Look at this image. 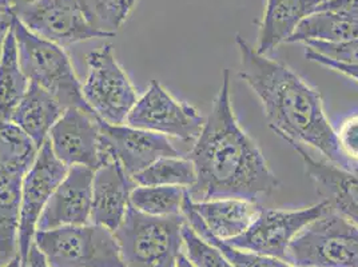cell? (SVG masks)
<instances>
[{
    "mask_svg": "<svg viewBox=\"0 0 358 267\" xmlns=\"http://www.w3.org/2000/svg\"><path fill=\"white\" fill-rule=\"evenodd\" d=\"M182 214L186 218L187 223L193 227L195 233L201 238H203L210 245L215 246L220 252L224 254V257L230 261V264L234 267H293L285 261L270 258V257H264L259 254H254L250 252H243L236 249L230 245H227L224 240L220 238L214 237L206 227V224L201 219V217L196 214L192 199L189 196V193H186L183 206H182Z\"/></svg>",
    "mask_w": 358,
    "mask_h": 267,
    "instance_id": "cb8c5ba5",
    "label": "cell"
},
{
    "mask_svg": "<svg viewBox=\"0 0 358 267\" xmlns=\"http://www.w3.org/2000/svg\"><path fill=\"white\" fill-rule=\"evenodd\" d=\"M11 14L32 34L60 47L107 38L91 27L78 0H34Z\"/></svg>",
    "mask_w": 358,
    "mask_h": 267,
    "instance_id": "8fae6325",
    "label": "cell"
},
{
    "mask_svg": "<svg viewBox=\"0 0 358 267\" xmlns=\"http://www.w3.org/2000/svg\"><path fill=\"white\" fill-rule=\"evenodd\" d=\"M205 120L192 104L176 99L164 86L152 80L127 117V126L151 133L195 142Z\"/></svg>",
    "mask_w": 358,
    "mask_h": 267,
    "instance_id": "9c48e42d",
    "label": "cell"
},
{
    "mask_svg": "<svg viewBox=\"0 0 358 267\" xmlns=\"http://www.w3.org/2000/svg\"><path fill=\"white\" fill-rule=\"evenodd\" d=\"M306 48L315 54L325 57L337 63L358 66V38L345 41L340 43H324V42H305Z\"/></svg>",
    "mask_w": 358,
    "mask_h": 267,
    "instance_id": "f1b7e54d",
    "label": "cell"
},
{
    "mask_svg": "<svg viewBox=\"0 0 358 267\" xmlns=\"http://www.w3.org/2000/svg\"><path fill=\"white\" fill-rule=\"evenodd\" d=\"M34 243L51 267H126L114 233L95 223L36 231Z\"/></svg>",
    "mask_w": 358,
    "mask_h": 267,
    "instance_id": "5b68a950",
    "label": "cell"
},
{
    "mask_svg": "<svg viewBox=\"0 0 358 267\" xmlns=\"http://www.w3.org/2000/svg\"><path fill=\"white\" fill-rule=\"evenodd\" d=\"M13 17H14V15L11 14L10 10L0 6V58H1V52H3L4 41L7 38V34L11 29V26H13Z\"/></svg>",
    "mask_w": 358,
    "mask_h": 267,
    "instance_id": "d6a6232c",
    "label": "cell"
},
{
    "mask_svg": "<svg viewBox=\"0 0 358 267\" xmlns=\"http://www.w3.org/2000/svg\"><path fill=\"white\" fill-rule=\"evenodd\" d=\"M293 149L329 208L358 226V168L345 170L329 161L315 159L303 146L296 145Z\"/></svg>",
    "mask_w": 358,
    "mask_h": 267,
    "instance_id": "9a60e30c",
    "label": "cell"
},
{
    "mask_svg": "<svg viewBox=\"0 0 358 267\" xmlns=\"http://www.w3.org/2000/svg\"><path fill=\"white\" fill-rule=\"evenodd\" d=\"M183 254L194 267H234L215 246L199 237L187 223L182 227Z\"/></svg>",
    "mask_w": 358,
    "mask_h": 267,
    "instance_id": "83f0119b",
    "label": "cell"
},
{
    "mask_svg": "<svg viewBox=\"0 0 358 267\" xmlns=\"http://www.w3.org/2000/svg\"><path fill=\"white\" fill-rule=\"evenodd\" d=\"M183 214L152 217L127 208L123 222L114 233L126 267H176L183 252Z\"/></svg>",
    "mask_w": 358,
    "mask_h": 267,
    "instance_id": "3957f363",
    "label": "cell"
},
{
    "mask_svg": "<svg viewBox=\"0 0 358 267\" xmlns=\"http://www.w3.org/2000/svg\"><path fill=\"white\" fill-rule=\"evenodd\" d=\"M136 186H173L190 189L196 180L195 167L189 158H162L135 174Z\"/></svg>",
    "mask_w": 358,
    "mask_h": 267,
    "instance_id": "d4e9b609",
    "label": "cell"
},
{
    "mask_svg": "<svg viewBox=\"0 0 358 267\" xmlns=\"http://www.w3.org/2000/svg\"><path fill=\"white\" fill-rule=\"evenodd\" d=\"M236 43L241 54L239 76L259 98L268 127L292 146L312 147L329 162L355 170L340 151L320 92L289 67L258 54L241 35Z\"/></svg>",
    "mask_w": 358,
    "mask_h": 267,
    "instance_id": "7a4b0ae2",
    "label": "cell"
},
{
    "mask_svg": "<svg viewBox=\"0 0 358 267\" xmlns=\"http://www.w3.org/2000/svg\"><path fill=\"white\" fill-rule=\"evenodd\" d=\"M187 189L173 186H136L130 205L148 215L170 217L182 214Z\"/></svg>",
    "mask_w": 358,
    "mask_h": 267,
    "instance_id": "484cf974",
    "label": "cell"
},
{
    "mask_svg": "<svg viewBox=\"0 0 358 267\" xmlns=\"http://www.w3.org/2000/svg\"><path fill=\"white\" fill-rule=\"evenodd\" d=\"M99 118L79 108H66L48 134L57 158L69 167L96 170L103 164Z\"/></svg>",
    "mask_w": 358,
    "mask_h": 267,
    "instance_id": "4fadbf2b",
    "label": "cell"
},
{
    "mask_svg": "<svg viewBox=\"0 0 358 267\" xmlns=\"http://www.w3.org/2000/svg\"><path fill=\"white\" fill-rule=\"evenodd\" d=\"M78 3L91 27L110 38L127 20L138 0H78Z\"/></svg>",
    "mask_w": 358,
    "mask_h": 267,
    "instance_id": "4316f807",
    "label": "cell"
},
{
    "mask_svg": "<svg viewBox=\"0 0 358 267\" xmlns=\"http://www.w3.org/2000/svg\"><path fill=\"white\" fill-rule=\"evenodd\" d=\"M24 175L0 166V259L10 261L17 254L22 186Z\"/></svg>",
    "mask_w": 358,
    "mask_h": 267,
    "instance_id": "ffe728a7",
    "label": "cell"
},
{
    "mask_svg": "<svg viewBox=\"0 0 358 267\" xmlns=\"http://www.w3.org/2000/svg\"><path fill=\"white\" fill-rule=\"evenodd\" d=\"M98 122L103 164L115 159L131 178L158 159L182 157L164 135L127 124H110L102 119Z\"/></svg>",
    "mask_w": 358,
    "mask_h": 267,
    "instance_id": "7c38bea8",
    "label": "cell"
},
{
    "mask_svg": "<svg viewBox=\"0 0 358 267\" xmlns=\"http://www.w3.org/2000/svg\"><path fill=\"white\" fill-rule=\"evenodd\" d=\"M328 210L325 201L301 210L261 208L250 227L226 243L243 252L285 261L293 239Z\"/></svg>",
    "mask_w": 358,
    "mask_h": 267,
    "instance_id": "ba28073f",
    "label": "cell"
},
{
    "mask_svg": "<svg viewBox=\"0 0 358 267\" xmlns=\"http://www.w3.org/2000/svg\"><path fill=\"white\" fill-rule=\"evenodd\" d=\"M187 158L196 174L194 185L187 190L194 203L224 198L258 202L278 189L280 182L262 151L234 115L229 70H224L213 108Z\"/></svg>",
    "mask_w": 358,
    "mask_h": 267,
    "instance_id": "6da1fadb",
    "label": "cell"
},
{
    "mask_svg": "<svg viewBox=\"0 0 358 267\" xmlns=\"http://www.w3.org/2000/svg\"><path fill=\"white\" fill-rule=\"evenodd\" d=\"M358 38V20L330 11H315L299 23L287 43H340Z\"/></svg>",
    "mask_w": 358,
    "mask_h": 267,
    "instance_id": "44dd1931",
    "label": "cell"
},
{
    "mask_svg": "<svg viewBox=\"0 0 358 267\" xmlns=\"http://www.w3.org/2000/svg\"><path fill=\"white\" fill-rule=\"evenodd\" d=\"M321 0H266L255 51L261 55L287 43L299 23L315 13Z\"/></svg>",
    "mask_w": 358,
    "mask_h": 267,
    "instance_id": "e0dca14e",
    "label": "cell"
},
{
    "mask_svg": "<svg viewBox=\"0 0 358 267\" xmlns=\"http://www.w3.org/2000/svg\"><path fill=\"white\" fill-rule=\"evenodd\" d=\"M34 0H0V6L6 7L7 10H14L16 7H20V6H24L27 3H31Z\"/></svg>",
    "mask_w": 358,
    "mask_h": 267,
    "instance_id": "e575fe53",
    "label": "cell"
},
{
    "mask_svg": "<svg viewBox=\"0 0 358 267\" xmlns=\"http://www.w3.org/2000/svg\"><path fill=\"white\" fill-rule=\"evenodd\" d=\"M39 150L30 136L14 122L0 118V166L26 175Z\"/></svg>",
    "mask_w": 358,
    "mask_h": 267,
    "instance_id": "603a6c76",
    "label": "cell"
},
{
    "mask_svg": "<svg viewBox=\"0 0 358 267\" xmlns=\"http://www.w3.org/2000/svg\"><path fill=\"white\" fill-rule=\"evenodd\" d=\"M293 267H358V226L329 208L306 226L286 252Z\"/></svg>",
    "mask_w": 358,
    "mask_h": 267,
    "instance_id": "8992f818",
    "label": "cell"
},
{
    "mask_svg": "<svg viewBox=\"0 0 358 267\" xmlns=\"http://www.w3.org/2000/svg\"><path fill=\"white\" fill-rule=\"evenodd\" d=\"M94 170L85 166L69 167L66 178L51 195L38 221L36 231L63 226L87 224L91 221Z\"/></svg>",
    "mask_w": 358,
    "mask_h": 267,
    "instance_id": "5bb4252c",
    "label": "cell"
},
{
    "mask_svg": "<svg viewBox=\"0 0 358 267\" xmlns=\"http://www.w3.org/2000/svg\"><path fill=\"white\" fill-rule=\"evenodd\" d=\"M305 57H306L308 59L312 60V62H315V63H318V64H321V66H325V67H328V68L333 70V71H337V73L345 75V76H348V78H352V79H355V80H357L358 82V66H350V64L337 63V62H334V60H330L328 59V58H325V57H321V55L315 54L314 51L309 50V48H306Z\"/></svg>",
    "mask_w": 358,
    "mask_h": 267,
    "instance_id": "4dcf8cb0",
    "label": "cell"
},
{
    "mask_svg": "<svg viewBox=\"0 0 358 267\" xmlns=\"http://www.w3.org/2000/svg\"><path fill=\"white\" fill-rule=\"evenodd\" d=\"M176 267H194L193 264L187 259V257L182 252L178 257V261H177V266Z\"/></svg>",
    "mask_w": 358,
    "mask_h": 267,
    "instance_id": "d590c367",
    "label": "cell"
},
{
    "mask_svg": "<svg viewBox=\"0 0 358 267\" xmlns=\"http://www.w3.org/2000/svg\"><path fill=\"white\" fill-rule=\"evenodd\" d=\"M29 86L30 80L22 70L15 32L11 26L0 58V118L10 120Z\"/></svg>",
    "mask_w": 358,
    "mask_h": 267,
    "instance_id": "7402d4cb",
    "label": "cell"
},
{
    "mask_svg": "<svg viewBox=\"0 0 358 267\" xmlns=\"http://www.w3.org/2000/svg\"><path fill=\"white\" fill-rule=\"evenodd\" d=\"M315 11H330L358 20V0H328L322 1Z\"/></svg>",
    "mask_w": 358,
    "mask_h": 267,
    "instance_id": "1f68e13d",
    "label": "cell"
},
{
    "mask_svg": "<svg viewBox=\"0 0 358 267\" xmlns=\"http://www.w3.org/2000/svg\"><path fill=\"white\" fill-rule=\"evenodd\" d=\"M321 1H328V0H321Z\"/></svg>",
    "mask_w": 358,
    "mask_h": 267,
    "instance_id": "74e56055",
    "label": "cell"
},
{
    "mask_svg": "<svg viewBox=\"0 0 358 267\" xmlns=\"http://www.w3.org/2000/svg\"><path fill=\"white\" fill-rule=\"evenodd\" d=\"M13 30L20 66L27 79L50 92L64 108H79L95 115L83 98L82 85L66 51L32 34L16 16L13 17Z\"/></svg>",
    "mask_w": 358,
    "mask_h": 267,
    "instance_id": "277c9868",
    "label": "cell"
},
{
    "mask_svg": "<svg viewBox=\"0 0 358 267\" xmlns=\"http://www.w3.org/2000/svg\"><path fill=\"white\" fill-rule=\"evenodd\" d=\"M193 203V208L214 237L224 242L243 234L259 214L261 205L238 198Z\"/></svg>",
    "mask_w": 358,
    "mask_h": 267,
    "instance_id": "ac0fdd59",
    "label": "cell"
},
{
    "mask_svg": "<svg viewBox=\"0 0 358 267\" xmlns=\"http://www.w3.org/2000/svg\"><path fill=\"white\" fill-rule=\"evenodd\" d=\"M69 166L63 164L54 154L47 139L39 150L38 157L23 178L20 219L17 233V254L26 267L31 245L36 233L38 221L51 195L60 182L66 178Z\"/></svg>",
    "mask_w": 358,
    "mask_h": 267,
    "instance_id": "30bf717a",
    "label": "cell"
},
{
    "mask_svg": "<svg viewBox=\"0 0 358 267\" xmlns=\"http://www.w3.org/2000/svg\"><path fill=\"white\" fill-rule=\"evenodd\" d=\"M338 147L343 158L358 168V114L343 120L336 131Z\"/></svg>",
    "mask_w": 358,
    "mask_h": 267,
    "instance_id": "f546056e",
    "label": "cell"
},
{
    "mask_svg": "<svg viewBox=\"0 0 358 267\" xmlns=\"http://www.w3.org/2000/svg\"><path fill=\"white\" fill-rule=\"evenodd\" d=\"M26 267H51L48 265V262H47L45 257L43 255V252L39 250V247H38L35 243L31 245Z\"/></svg>",
    "mask_w": 358,
    "mask_h": 267,
    "instance_id": "836d02e7",
    "label": "cell"
},
{
    "mask_svg": "<svg viewBox=\"0 0 358 267\" xmlns=\"http://www.w3.org/2000/svg\"><path fill=\"white\" fill-rule=\"evenodd\" d=\"M1 267H24V265H23V262H22L20 257H19V255H16V257L13 258V259H10L4 266Z\"/></svg>",
    "mask_w": 358,
    "mask_h": 267,
    "instance_id": "8d00e7d4",
    "label": "cell"
},
{
    "mask_svg": "<svg viewBox=\"0 0 358 267\" xmlns=\"http://www.w3.org/2000/svg\"><path fill=\"white\" fill-rule=\"evenodd\" d=\"M87 76L82 94L95 115L110 124L126 123L138 96L130 78L107 43L86 57Z\"/></svg>",
    "mask_w": 358,
    "mask_h": 267,
    "instance_id": "52a82bcc",
    "label": "cell"
},
{
    "mask_svg": "<svg viewBox=\"0 0 358 267\" xmlns=\"http://www.w3.org/2000/svg\"><path fill=\"white\" fill-rule=\"evenodd\" d=\"M135 187L134 179L118 161L114 159L98 167L92 178V223L115 233L124 219Z\"/></svg>",
    "mask_w": 358,
    "mask_h": 267,
    "instance_id": "2e32d148",
    "label": "cell"
},
{
    "mask_svg": "<svg viewBox=\"0 0 358 267\" xmlns=\"http://www.w3.org/2000/svg\"><path fill=\"white\" fill-rule=\"evenodd\" d=\"M64 110L50 92L30 82L27 92L16 106L10 120L27 134L41 149Z\"/></svg>",
    "mask_w": 358,
    "mask_h": 267,
    "instance_id": "d6986e66",
    "label": "cell"
}]
</instances>
